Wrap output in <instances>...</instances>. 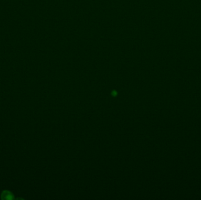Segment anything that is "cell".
<instances>
[{
	"label": "cell",
	"mask_w": 201,
	"mask_h": 200,
	"mask_svg": "<svg viewBox=\"0 0 201 200\" xmlns=\"http://www.w3.org/2000/svg\"><path fill=\"white\" fill-rule=\"evenodd\" d=\"M1 197L2 200H13L14 199V195L8 190L3 191L1 193Z\"/></svg>",
	"instance_id": "cell-1"
}]
</instances>
